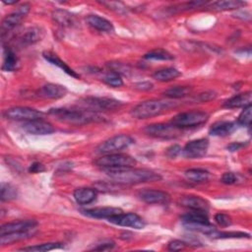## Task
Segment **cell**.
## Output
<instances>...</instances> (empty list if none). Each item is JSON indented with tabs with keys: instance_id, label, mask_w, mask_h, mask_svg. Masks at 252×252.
<instances>
[{
	"instance_id": "cell-1",
	"label": "cell",
	"mask_w": 252,
	"mask_h": 252,
	"mask_svg": "<svg viewBox=\"0 0 252 252\" xmlns=\"http://www.w3.org/2000/svg\"><path fill=\"white\" fill-rule=\"evenodd\" d=\"M105 173L119 184H140L144 182H154L161 179L157 172L146 168L119 167L103 169Z\"/></svg>"
},
{
	"instance_id": "cell-2",
	"label": "cell",
	"mask_w": 252,
	"mask_h": 252,
	"mask_svg": "<svg viewBox=\"0 0 252 252\" xmlns=\"http://www.w3.org/2000/svg\"><path fill=\"white\" fill-rule=\"evenodd\" d=\"M49 114L61 122L76 126L101 120V116L97 112L85 108H52L49 110Z\"/></svg>"
},
{
	"instance_id": "cell-3",
	"label": "cell",
	"mask_w": 252,
	"mask_h": 252,
	"mask_svg": "<svg viewBox=\"0 0 252 252\" xmlns=\"http://www.w3.org/2000/svg\"><path fill=\"white\" fill-rule=\"evenodd\" d=\"M177 103L171 100L150 99L137 104L132 109L131 114L134 118H137V119H147V118L159 115L162 112L175 107Z\"/></svg>"
},
{
	"instance_id": "cell-4",
	"label": "cell",
	"mask_w": 252,
	"mask_h": 252,
	"mask_svg": "<svg viewBox=\"0 0 252 252\" xmlns=\"http://www.w3.org/2000/svg\"><path fill=\"white\" fill-rule=\"evenodd\" d=\"M134 143V140L132 137L126 134H119L116 136H113L104 142L100 143L95 148V153L100 155H108V154H115L118 153L129 146H131Z\"/></svg>"
},
{
	"instance_id": "cell-5",
	"label": "cell",
	"mask_w": 252,
	"mask_h": 252,
	"mask_svg": "<svg viewBox=\"0 0 252 252\" xmlns=\"http://www.w3.org/2000/svg\"><path fill=\"white\" fill-rule=\"evenodd\" d=\"M136 159L131 156L124 154H108L102 155L100 158L94 160V164L102 167V169L119 168V167H131L136 164Z\"/></svg>"
},
{
	"instance_id": "cell-6",
	"label": "cell",
	"mask_w": 252,
	"mask_h": 252,
	"mask_svg": "<svg viewBox=\"0 0 252 252\" xmlns=\"http://www.w3.org/2000/svg\"><path fill=\"white\" fill-rule=\"evenodd\" d=\"M209 119V114L205 111L193 110L187 112H181L175 115L171 123L176 127L182 128H189V127H197L206 123Z\"/></svg>"
},
{
	"instance_id": "cell-7",
	"label": "cell",
	"mask_w": 252,
	"mask_h": 252,
	"mask_svg": "<svg viewBox=\"0 0 252 252\" xmlns=\"http://www.w3.org/2000/svg\"><path fill=\"white\" fill-rule=\"evenodd\" d=\"M81 105L85 109H89L94 112L115 110L120 108L123 103L117 99L110 97H98V96H87L81 100Z\"/></svg>"
},
{
	"instance_id": "cell-8",
	"label": "cell",
	"mask_w": 252,
	"mask_h": 252,
	"mask_svg": "<svg viewBox=\"0 0 252 252\" xmlns=\"http://www.w3.org/2000/svg\"><path fill=\"white\" fill-rule=\"evenodd\" d=\"M144 131L149 136L159 138V139H174L181 134V129L171 124L164 123H154L147 125Z\"/></svg>"
},
{
	"instance_id": "cell-9",
	"label": "cell",
	"mask_w": 252,
	"mask_h": 252,
	"mask_svg": "<svg viewBox=\"0 0 252 252\" xmlns=\"http://www.w3.org/2000/svg\"><path fill=\"white\" fill-rule=\"evenodd\" d=\"M3 115L7 119L27 122V121L35 120V119H41L43 116V113L39 110L27 107V106H15V107L6 109L3 112Z\"/></svg>"
},
{
	"instance_id": "cell-10",
	"label": "cell",
	"mask_w": 252,
	"mask_h": 252,
	"mask_svg": "<svg viewBox=\"0 0 252 252\" xmlns=\"http://www.w3.org/2000/svg\"><path fill=\"white\" fill-rule=\"evenodd\" d=\"M31 5L29 3H24L21 6H19L15 11L7 15L1 24V32L2 34L9 32L13 29H15L22 20L27 16V14L30 12Z\"/></svg>"
},
{
	"instance_id": "cell-11",
	"label": "cell",
	"mask_w": 252,
	"mask_h": 252,
	"mask_svg": "<svg viewBox=\"0 0 252 252\" xmlns=\"http://www.w3.org/2000/svg\"><path fill=\"white\" fill-rule=\"evenodd\" d=\"M107 220L113 224L119 225V226H126V227H132L136 229H142L145 227L146 223L144 220L134 213H119L117 215H114L107 219Z\"/></svg>"
},
{
	"instance_id": "cell-12",
	"label": "cell",
	"mask_w": 252,
	"mask_h": 252,
	"mask_svg": "<svg viewBox=\"0 0 252 252\" xmlns=\"http://www.w3.org/2000/svg\"><path fill=\"white\" fill-rule=\"evenodd\" d=\"M209 141L207 139H197L188 142L182 149V154L187 158H203L208 151Z\"/></svg>"
},
{
	"instance_id": "cell-13",
	"label": "cell",
	"mask_w": 252,
	"mask_h": 252,
	"mask_svg": "<svg viewBox=\"0 0 252 252\" xmlns=\"http://www.w3.org/2000/svg\"><path fill=\"white\" fill-rule=\"evenodd\" d=\"M23 129L32 135H49L55 131L52 124L42 119L24 122Z\"/></svg>"
},
{
	"instance_id": "cell-14",
	"label": "cell",
	"mask_w": 252,
	"mask_h": 252,
	"mask_svg": "<svg viewBox=\"0 0 252 252\" xmlns=\"http://www.w3.org/2000/svg\"><path fill=\"white\" fill-rule=\"evenodd\" d=\"M138 195L142 201L148 204H164L170 199L168 193L157 189H144Z\"/></svg>"
},
{
	"instance_id": "cell-15",
	"label": "cell",
	"mask_w": 252,
	"mask_h": 252,
	"mask_svg": "<svg viewBox=\"0 0 252 252\" xmlns=\"http://www.w3.org/2000/svg\"><path fill=\"white\" fill-rule=\"evenodd\" d=\"M37 221L34 220H15L7 222L0 227V235L5 233H11L16 231H24L36 228Z\"/></svg>"
},
{
	"instance_id": "cell-16",
	"label": "cell",
	"mask_w": 252,
	"mask_h": 252,
	"mask_svg": "<svg viewBox=\"0 0 252 252\" xmlns=\"http://www.w3.org/2000/svg\"><path fill=\"white\" fill-rule=\"evenodd\" d=\"M67 94V89L58 84H52L48 83L44 86H42L38 91V95L45 97V98H51V99H57L64 97Z\"/></svg>"
},
{
	"instance_id": "cell-17",
	"label": "cell",
	"mask_w": 252,
	"mask_h": 252,
	"mask_svg": "<svg viewBox=\"0 0 252 252\" xmlns=\"http://www.w3.org/2000/svg\"><path fill=\"white\" fill-rule=\"evenodd\" d=\"M179 205L185 208H189L192 211H204L206 212L209 208V203L201 198L200 196H183L178 201Z\"/></svg>"
},
{
	"instance_id": "cell-18",
	"label": "cell",
	"mask_w": 252,
	"mask_h": 252,
	"mask_svg": "<svg viewBox=\"0 0 252 252\" xmlns=\"http://www.w3.org/2000/svg\"><path fill=\"white\" fill-rule=\"evenodd\" d=\"M122 210L115 207H100V208H93L82 211L85 216L94 218V219H108L114 215L121 213Z\"/></svg>"
},
{
	"instance_id": "cell-19",
	"label": "cell",
	"mask_w": 252,
	"mask_h": 252,
	"mask_svg": "<svg viewBox=\"0 0 252 252\" xmlns=\"http://www.w3.org/2000/svg\"><path fill=\"white\" fill-rule=\"evenodd\" d=\"M42 37V32L37 27H31L25 30V32L19 37V43L22 46H29L39 41Z\"/></svg>"
},
{
	"instance_id": "cell-20",
	"label": "cell",
	"mask_w": 252,
	"mask_h": 252,
	"mask_svg": "<svg viewBox=\"0 0 252 252\" xmlns=\"http://www.w3.org/2000/svg\"><path fill=\"white\" fill-rule=\"evenodd\" d=\"M252 94L251 92H245L242 94H238L233 95L224 101L223 106L226 108H237V107H245L251 104Z\"/></svg>"
},
{
	"instance_id": "cell-21",
	"label": "cell",
	"mask_w": 252,
	"mask_h": 252,
	"mask_svg": "<svg viewBox=\"0 0 252 252\" xmlns=\"http://www.w3.org/2000/svg\"><path fill=\"white\" fill-rule=\"evenodd\" d=\"M75 201L80 205H87L94 202L96 198V190L89 187L77 188L73 193Z\"/></svg>"
},
{
	"instance_id": "cell-22",
	"label": "cell",
	"mask_w": 252,
	"mask_h": 252,
	"mask_svg": "<svg viewBox=\"0 0 252 252\" xmlns=\"http://www.w3.org/2000/svg\"><path fill=\"white\" fill-rule=\"evenodd\" d=\"M36 233L35 228L30 229V230H24V231H16V232H11V233H5L1 234L0 242L2 245H7L11 244L20 240L28 239L32 237Z\"/></svg>"
},
{
	"instance_id": "cell-23",
	"label": "cell",
	"mask_w": 252,
	"mask_h": 252,
	"mask_svg": "<svg viewBox=\"0 0 252 252\" xmlns=\"http://www.w3.org/2000/svg\"><path fill=\"white\" fill-rule=\"evenodd\" d=\"M87 23L94 29L100 31V32H113L114 28L113 25L110 21L106 20L103 17H100L98 15H89L86 19Z\"/></svg>"
},
{
	"instance_id": "cell-24",
	"label": "cell",
	"mask_w": 252,
	"mask_h": 252,
	"mask_svg": "<svg viewBox=\"0 0 252 252\" xmlns=\"http://www.w3.org/2000/svg\"><path fill=\"white\" fill-rule=\"evenodd\" d=\"M237 127V123L231 121H220L215 123L210 129V135L224 137L231 134Z\"/></svg>"
},
{
	"instance_id": "cell-25",
	"label": "cell",
	"mask_w": 252,
	"mask_h": 252,
	"mask_svg": "<svg viewBox=\"0 0 252 252\" xmlns=\"http://www.w3.org/2000/svg\"><path fill=\"white\" fill-rule=\"evenodd\" d=\"M42 56L43 58L48 61L49 63H51L52 65H55L57 66L58 68H60L62 71H64L66 74H68L69 76L71 77H74V78H80V75L74 71L72 68H70L64 61H62L56 54L50 52V51H44L42 53Z\"/></svg>"
},
{
	"instance_id": "cell-26",
	"label": "cell",
	"mask_w": 252,
	"mask_h": 252,
	"mask_svg": "<svg viewBox=\"0 0 252 252\" xmlns=\"http://www.w3.org/2000/svg\"><path fill=\"white\" fill-rule=\"evenodd\" d=\"M204 211H192L187 213L181 217V220L183 224H191V223H208L209 218L205 214Z\"/></svg>"
},
{
	"instance_id": "cell-27",
	"label": "cell",
	"mask_w": 252,
	"mask_h": 252,
	"mask_svg": "<svg viewBox=\"0 0 252 252\" xmlns=\"http://www.w3.org/2000/svg\"><path fill=\"white\" fill-rule=\"evenodd\" d=\"M19 60L15 52L10 47H4V59L2 69L7 72L15 71L18 68Z\"/></svg>"
},
{
	"instance_id": "cell-28",
	"label": "cell",
	"mask_w": 252,
	"mask_h": 252,
	"mask_svg": "<svg viewBox=\"0 0 252 252\" xmlns=\"http://www.w3.org/2000/svg\"><path fill=\"white\" fill-rule=\"evenodd\" d=\"M180 75L181 73L177 69L173 67H167V68H163L156 71L153 74V77L154 79L159 82H169L178 78Z\"/></svg>"
},
{
	"instance_id": "cell-29",
	"label": "cell",
	"mask_w": 252,
	"mask_h": 252,
	"mask_svg": "<svg viewBox=\"0 0 252 252\" xmlns=\"http://www.w3.org/2000/svg\"><path fill=\"white\" fill-rule=\"evenodd\" d=\"M187 179L192 182H205L209 179V172L203 168H190L184 172Z\"/></svg>"
},
{
	"instance_id": "cell-30",
	"label": "cell",
	"mask_w": 252,
	"mask_h": 252,
	"mask_svg": "<svg viewBox=\"0 0 252 252\" xmlns=\"http://www.w3.org/2000/svg\"><path fill=\"white\" fill-rule=\"evenodd\" d=\"M245 5V2L239 0H223V1H217L212 4L211 8L216 11H226L240 8L241 6Z\"/></svg>"
},
{
	"instance_id": "cell-31",
	"label": "cell",
	"mask_w": 252,
	"mask_h": 252,
	"mask_svg": "<svg viewBox=\"0 0 252 252\" xmlns=\"http://www.w3.org/2000/svg\"><path fill=\"white\" fill-rule=\"evenodd\" d=\"M192 92L191 87L187 86H176L163 92V94L169 98H181L189 95Z\"/></svg>"
},
{
	"instance_id": "cell-32",
	"label": "cell",
	"mask_w": 252,
	"mask_h": 252,
	"mask_svg": "<svg viewBox=\"0 0 252 252\" xmlns=\"http://www.w3.org/2000/svg\"><path fill=\"white\" fill-rule=\"evenodd\" d=\"M53 19L54 21L63 26V27H68L71 26L74 23V17L72 14L65 10H56L53 12Z\"/></svg>"
},
{
	"instance_id": "cell-33",
	"label": "cell",
	"mask_w": 252,
	"mask_h": 252,
	"mask_svg": "<svg viewBox=\"0 0 252 252\" xmlns=\"http://www.w3.org/2000/svg\"><path fill=\"white\" fill-rule=\"evenodd\" d=\"M144 58L147 60H172L173 55H171L169 52L163 49H154L149 51L144 55Z\"/></svg>"
},
{
	"instance_id": "cell-34",
	"label": "cell",
	"mask_w": 252,
	"mask_h": 252,
	"mask_svg": "<svg viewBox=\"0 0 252 252\" xmlns=\"http://www.w3.org/2000/svg\"><path fill=\"white\" fill-rule=\"evenodd\" d=\"M102 81L113 88H118L123 85V80L121 79V76L112 70H109L102 76Z\"/></svg>"
},
{
	"instance_id": "cell-35",
	"label": "cell",
	"mask_w": 252,
	"mask_h": 252,
	"mask_svg": "<svg viewBox=\"0 0 252 252\" xmlns=\"http://www.w3.org/2000/svg\"><path fill=\"white\" fill-rule=\"evenodd\" d=\"M1 194H0V198L1 201L5 202V201H11L17 198V189L9 184V183H2L1 184Z\"/></svg>"
},
{
	"instance_id": "cell-36",
	"label": "cell",
	"mask_w": 252,
	"mask_h": 252,
	"mask_svg": "<svg viewBox=\"0 0 252 252\" xmlns=\"http://www.w3.org/2000/svg\"><path fill=\"white\" fill-rule=\"evenodd\" d=\"M62 243L58 242H49V243H42L39 245H33L29 247H23L20 250L22 251H49L57 248H61Z\"/></svg>"
},
{
	"instance_id": "cell-37",
	"label": "cell",
	"mask_w": 252,
	"mask_h": 252,
	"mask_svg": "<svg viewBox=\"0 0 252 252\" xmlns=\"http://www.w3.org/2000/svg\"><path fill=\"white\" fill-rule=\"evenodd\" d=\"M210 236L213 238H249L250 235L248 233L240 232V231H217L215 230Z\"/></svg>"
},
{
	"instance_id": "cell-38",
	"label": "cell",
	"mask_w": 252,
	"mask_h": 252,
	"mask_svg": "<svg viewBox=\"0 0 252 252\" xmlns=\"http://www.w3.org/2000/svg\"><path fill=\"white\" fill-rule=\"evenodd\" d=\"M251 104L247 105L244 107V109L241 111V113L238 116L237 119V124L244 125V126H250L251 123Z\"/></svg>"
},
{
	"instance_id": "cell-39",
	"label": "cell",
	"mask_w": 252,
	"mask_h": 252,
	"mask_svg": "<svg viewBox=\"0 0 252 252\" xmlns=\"http://www.w3.org/2000/svg\"><path fill=\"white\" fill-rule=\"evenodd\" d=\"M108 67L110 68V70L118 73L119 75L121 74H124V75H127L129 72H130V68L128 65L126 64H123V63H120V62H111L109 64H107Z\"/></svg>"
},
{
	"instance_id": "cell-40",
	"label": "cell",
	"mask_w": 252,
	"mask_h": 252,
	"mask_svg": "<svg viewBox=\"0 0 252 252\" xmlns=\"http://www.w3.org/2000/svg\"><path fill=\"white\" fill-rule=\"evenodd\" d=\"M215 220H216V222H217L219 225H220V226H222V227H226V226H228V225L231 224V219H230V217H229L228 215L224 214V213H219V214H217V215L215 216Z\"/></svg>"
},
{
	"instance_id": "cell-41",
	"label": "cell",
	"mask_w": 252,
	"mask_h": 252,
	"mask_svg": "<svg viewBox=\"0 0 252 252\" xmlns=\"http://www.w3.org/2000/svg\"><path fill=\"white\" fill-rule=\"evenodd\" d=\"M220 181L223 183V184H226V185H232V184H235L237 181H238V177L235 173L233 172H225L222 174L221 178H220Z\"/></svg>"
},
{
	"instance_id": "cell-42",
	"label": "cell",
	"mask_w": 252,
	"mask_h": 252,
	"mask_svg": "<svg viewBox=\"0 0 252 252\" xmlns=\"http://www.w3.org/2000/svg\"><path fill=\"white\" fill-rule=\"evenodd\" d=\"M186 242L184 241H181V240H178V239H174V240H171L170 242H168V245H167V248L168 250L170 251H180L182 249H184L186 247Z\"/></svg>"
},
{
	"instance_id": "cell-43",
	"label": "cell",
	"mask_w": 252,
	"mask_h": 252,
	"mask_svg": "<svg viewBox=\"0 0 252 252\" xmlns=\"http://www.w3.org/2000/svg\"><path fill=\"white\" fill-rule=\"evenodd\" d=\"M181 152H182V149H181L180 146H178V145H173V146L167 148L165 154H166V156H167L168 158H176Z\"/></svg>"
},
{
	"instance_id": "cell-44",
	"label": "cell",
	"mask_w": 252,
	"mask_h": 252,
	"mask_svg": "<svg viewBox=\"0 0 252 252\" xmlns=\"http://www.w3.org/2000/svg\"><path fill=\"white\" fill-rule=\"evenodd\" d=\"M216 97V94L214 92H206L203 94H200L198 96H196V101H201V102H206L209 100H212Z\"/></svg>"
},
{
	"instance_id": "cell-45",
	"label": "cell",
	"mask_w": 252,
	"mask_h": 252,
	"mask_svg": "<svg viewBox=\"0 0 252 252\" xmlns=\"http://www.w3.org/2000/svg\"><path fill=\"white\" fill-rule=\"evenodd\" d=\"M114 242L113 241H104V242H101L99 244H96V246H94L93 249L94 250H109V249H112L114 247Z\"/></svg>"
},
{
	"instance_id": "cell-46",
	"label": "cell",
	"mask_w": 252,
	"mask_h": 252,
	"mask_svg": "<svg viewBox=\"0 0 252 252\" xmlns=\"http://www.w3.org/2000/svg\"><path fill=\"white\" fill-rule=\"evenodd\" d=\"M43 170H44V166L40 162H33L29 167V171L32 173H38Z\"/></svg>"
},
{
	"instance_id": "cell-47",
	"label": "cell",
	"mask_w": 252,
	"mask_h": 252,
	"mask_svg": "<svg viewBox=\"0 0 252 252\" xmlns=\"http://www.w3.org/2000/svg\"><path fill=\"white\" fill-rule=\"evenodd\" d=\"M153 88V85L150 82H142L135 85V89L140 91H149Z\"/></svg>"
},
{
	"instance_id": "cell-48",
	"label": "cell",
	"mask_w": 252,
	"mask_h": 252,
	"mask_svg": "<svg viewBox=\"0 0 252 252\" xmlns=\"http://www.w3.org/2000/svg\"><path fill=\"white\" fill-rule=\"evenodd\" d=\"M242 147H244V144H243V143H238V142H236V143H231V144H229V145L226 147V149H227L228 151H230V152H234V151H237V150L241 149Z\"/></svg>"
}]
</instances>
